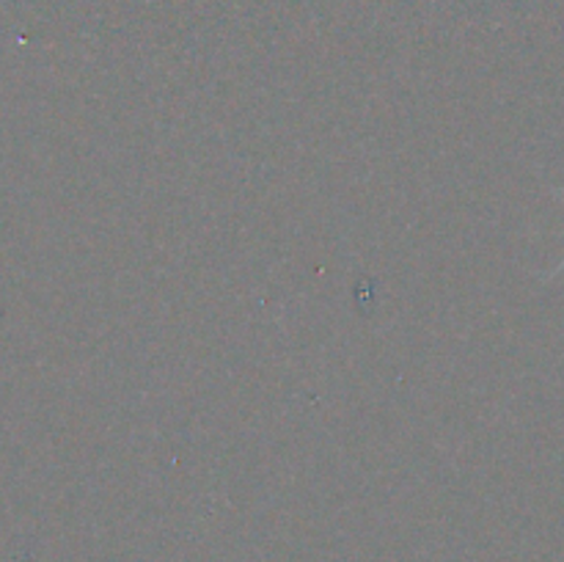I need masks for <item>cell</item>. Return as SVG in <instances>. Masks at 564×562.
<instances>
[{
  "label": "cell",
  "instance_id": "cell-1",
  "mask_svg": "<svg viewBox=\"0 0 564 562\" xmlns=\"http://www.w3.org/2000/svg\"><path fill=\"white\" fill-rule=\"evenodd\" d=\"M554 196H556V202H562V207H564V187H554ZM560 273H564V259H562L560 264H554V268H551V270H545L543 279L551 281V279H556V275H560Z\"/></svg>",
  "mask_w": 564,
  "mask_h": 562
}]
</instances>
